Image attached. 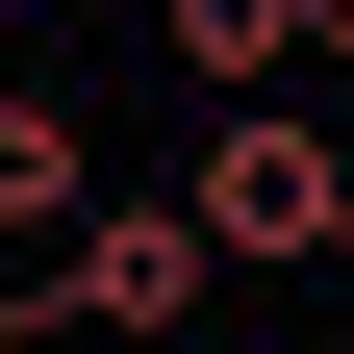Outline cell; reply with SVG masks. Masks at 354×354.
<instances>
[{
    "label": "cell",
    "instance_id": "obj_4",
    "mask_svg": "<svg viewBox=\"0 0 354 354\" xmlns=\"http://www.w3.org/2000/svg\"><path fill=\"white\" fill-rule=\"evenodd\" d=\"M0 102H26V51H0Z\"/></svg>",
    "mask_w": 354,
    "mask_h": 354
},
{
    "label": "cell",
    "instance_id": "obj_2",
    "mask_svg": "<svg viewBox=\"0 0 354 354\" xmlns=\"http://www.w3.org/2000/svg\"><path fill=\"white\" fill-rule=\"evenodd\" d=\"M203 279H228V228H203V203H76V228H51V304H76V329H127V354L203 329Z\"/></svg>",
    "mask_w": 354,
    "mask_h": 354
},
{
    "label": "cell",
    "instance_id": "obj_1",
    "mask_svg": "<svg viewBox=\"0 0 354 354\" xmlns=\"http://www.w3.org/2000/svg\"><path fill=\"white\" fill-rule=\"evenodd\" d=\"M177 203H203V228H228L253 279H304V253H354V152H329V127L279 102V76H228V102H203V152H177Z\"/></svg>",
    "mask_w": 354,
    "mask_h": 354
},
{
    "label": "cell",
    "instance_id": "obj_3",
    "mask_svg": "<svg viewBox=\"0 0 354 354\" xmlns=\"http://www.w3.org/2000/svg\"><path fill=\"white\" fill-rule=\"evenodd\" d=\"M152 26H177L203 76H279V51H329V0H152Z\"/></svg>",
    "mask_w": 354,
    "mask_h": 354
}]
</instances>
